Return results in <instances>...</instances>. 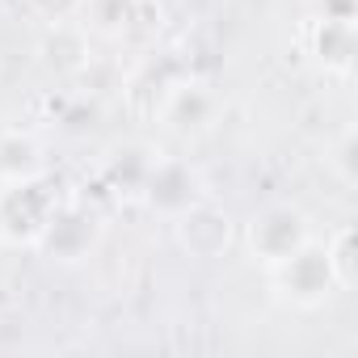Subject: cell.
Masks as SVG:
<instances>
[{
    "label": "cell",
    "instance_id": "obj_3",
    "mask_svg": "<svg viewBox=\"0 0 358 358\" xmlns=\"http://www.w3.org/2000/svg\"><path fill=\"white\" fill-rule=\"evenodd\" d=\"M303 241H308V224H303V215L295 207H270L249 224V245L266 266L291 257Z\"/></svg>",
    "mask_w": 358,
    "mask_h": 358
},
{
    "label": "cell",
    "instance_id": "obj_2",
    "mask_svg": "<svg viewBox=\"0 0 358 358\" xmlns=\"http://www.w3.org/2000/svg\"><path fill=\"white\" fill-rule=\"evenodd\" d=\"M143 199L148 207H156L160 215H186L194 203H203L199 194V173L182 160H152L148 164V177H143Z\"/></svg>",
    "mask_w": 358,
    "mask_h": 358
},
{
    "label": "cell",
    "instance_id": "obj_6",
    "mask_svg": "<svg viewBox=\"0 0 358 358\" xmlns=\"http://www.w3.org/2000/svg\"><path fill=\"white\" fill-rule=\"evenodd\" d=\"M211 114H215V97L203 85H177L164 106V118L177 131H199L203 122H211Z\"/></svg>",
    "mask_w": 358,
    "mask_h": 358
},
{
    "label": "cell",
    "instance_id": "obj_8",
    "mask_svg": "<svg viewBox=\"0 0 358 358\" xmlns=\"http://www.w3.org/2000/svg\"><path fill=\"white\" fill-rule=\"evenodd\" d=\"M34 143L30 139H22V135H9L5 143H0V169H5L9 173V182H13V177H26L30 169H34Z\"/></svg>",
    "mask_w": 358,
    "mask_h": 358
},
{
    "label": "cell",
    "instance_id": "obj_10",
    "mask_svg": "<svg viewBox=\"0 0 358 358\" xmlns=\"http://www.w3.org/2000/svg\"><path fill=\"white\" fill-rule=\"evenodd\" d=\"M5 186H9V173H5V169H0V190H5Z\"/></svg>",
    "mask_w": 358,
    "mask_h": 358
},
{
    "label": "cell",
    "instance_id": "obj_4",
    "mask_svg": "<svg viewBox=\"0 0 358 358\" xmlns=\"http://www.w3.org/2000/svg\"><path fill=\"white\" fill-rule=\"evenodd\" d=\"M38 241H43V249H47L51 257L76 262V257H85L89 245L97 241V224H93V215L72 211V207H68V211H51L47 224H43V232H38Z\"/></svg>",
    "mask_w": 358,
    "mask_h": 358
},
{
    "label": "cell",
    "instance_id": "obj_5",
    "mask_svg": "<svg viewBox=\"0 0 358 358\" xmlns=\"http://www.w3.org/2000/svg\"><path fill=\"white\" fill-rule=\"evenodd\" d=\"M177 232H182V245L199 257H215L228 245V215H220L207 203H194L186 215H177Z\"/></svg>",
    "mask_w": 358,
    "mask_h": 358
},
{
    "label": "cell",
    "instance_id": "obj_9",
    "mask_svg": "<svg viewBox=\"0 0 358 358\" xmlns=\"http://www.w3.org/2000/svg\"><path fill=\"white\" fill-rule=\"evenodd\" d=\"M324 22H354V0H324Z\"/></svg>",
    "mask_w": 358,
    "mask_h": 358
},
{
    "label": "cell",
    "instance_id": "obj_1",
    "mask_svg": "<svg viewBox=\"0 0 358 358\" xmlns=\"http://www.w3.org/2000/svg\"><path fill=\"white\" fill-rule=\"evenodd\" d=\"M270 270H274V278H278V291L291 295L295 303H320V299L333 291V282H337V270H333L329 249H320V245H312V241H303L291 257L274 262Z\"/></svg>",
    "mask_w": 358,
    "mask_h": 358
},
{
    "label": "cell",
    "instance_id": "obj_7",
    "mask_svg": "<svg viewBox=\"0 0 358 358\" xmlns=\"http://www.w3.org/2000/svg\"><path fill=\"white\" fill-rule=\"evenodd\" d=\"M316 51H320L324 64L345 68L350 55H354V22H324L320 34H316Z\"/></svg>",
    "mask_w": 358,
    "mask_h": 358
}]
</instances>
